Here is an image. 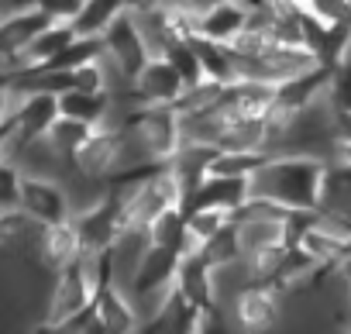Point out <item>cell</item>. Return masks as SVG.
Masks as SVG:
<instances>
[{
    "label": "cell",
    "mask_w": 351,
    "mask_h": 334,
    "mask_svg": "<svg viewBox=\"0 0 351 334\" xmlns=\"http://www.w3.org/2000/svg\"><path fill=\"white\" fill-rule=\"evenodd\" d=\"M327 158L300 155V152H276L252 173V193L269 197L289 211H317L324 190Z\"/></svg>",
    "instance_id": "cell-1"
},
{
    "label": "cell",
    "mask_w": 351,
    "mask_h": 334,
    "mask_svg": "<svg viewBox=\"0 0 351 334\" xmlns=\"http://www.w3.org/2000/svg\"><path fill=\"white\" fill-rule=\"evenodd\" d=\"M66 169L76 173V176L97 180V183H104L110 173H117L121 169V128L110 124V121L93 124V131L76 148V155L69 158Z\"/></svg>",
    "instance_id": "cell-2"
},
{
    "label": "cell",
    "mask_w": 351,
    "mask_h": 334,
    "mask_svg": "<svg viewBox=\"0 0 351 334\" xmlns=\"http://www.w3.org/2000/svg\"><path fill=\"white\" fill-rule=\"evenodd\" d=\"M18 211L28 214L35 224H59L73 217V200L69 190L56 180V176H32L21 173V197H18Z\"/></svg>",
    "instance_id": "cell-3"
},
{
    "label": "cell",
    "mask_w": 351,
    "mask_h": 334,
    "mask_svg": "<svg viewBox=\"0 0 351 334\" xmlns=\"http://www.w3.org/2000/svg\"><path fill=\"white\" fill-rule=\"evenodd\" d=\"M100 42H104V56L110 59V66H114L124 80H134V76L141 73V66L152 59V52H148V45H145V38H141L138 21H134L131 11L117 14V18L104 28Z\"/></svg>",
    "instance_id": "cell-4"
},
{
    "label": "cell",
    "mask_w": 351,
    "mask_h": 334,
    "mask_svg": "<svg viewBox=\"0 0 351 334\" xmlns=\"http://www.w3.org/2000/svg\"><path fill=\"white\" fill-rule=\"evenodd\" d=\"M186 93V83H183V76L176 73V66L165 59V56H152L145 66H141V73L131 80V100H134V107L138 104H148V107H155V104H169V107H176V100H180Z\"/></svg>",
    "instance_id": "cell-5"
},
{
    "label": "cell",
    "mask_w": 351,
    "mask_h": 334,
    "mask_svg": "<svg viewBox=\"0 0 351 334\" xmlns=\"http://www.w3.org/2000/svg\"><path fill=\"white\" fill-rule=\"evenodd\" d=\"M252 197V176H217L207 173L186 197H183V214L204 211V207H221V211H241V204Z\"/></svg>",
    "instance_id": "cell-6"
},
{
    "label": "cell",
    "mask_w": 351,
    "mask_h": 334,
    "mask_svg": "<svg viewBox=\"0 0 351 334\" xmlns=\"http://www.w3.org/2000/svg\"><path fill=\"white\" fill-rule=\"evenodd\" d=\"M231 317L241 331H265L279 320V289L269 283H248L234 293Z\"/></svg>",
    "instance_id": "cell-7"
},
{
    "label": "cell",
    "mask_w": 351,
    "mask_h": 334,
    "mask_svg": "<svg viewBox=\"0 0 351 334\" xmlns=\"http://www.w3.org/2000/svg\"><path fill=\"white\" fill-rule=\"evenodd\" d=\"M18 97L21 100L14 107V141L18 145H28V141L45 138L49 128L59 117V97L56 93H42V90L18 93Z\"/></svg>",
    "instance_id": "cell-8"
},
{
    "label": "cell",
    "mask_w": 351,
    "mask_h": 334,
    "mask_svg": "<svg viewBox=\"0 0 351 334\" xmlns=\"http://www.w3.org/2000/svg\"><path fill=\"white\" fill-rule=\"evenodd\" d=\"M176 293L193 307H217V276L214 265L204 252L180 255V269H176Z\"/></svg>",
    "instance_id": "cell-9"
},
{
    "label": "cell",
    "mask_w": 351,
    "mask_h": 334,
    "mask_svg": "<svg viewBox=\"0 0 351 334\" xmlns=\"http://www.w3.org/2000/svg\"><path fill=\"white\" fill-rule=\"evenodd\" d=\"M93 307H97V320H100L104 334H134V331H141V313H138V307L131 303V296L124 293L121 283L107 279L97 289Z\"/></svg>",
    "instance_id": "cell-10"
},
{
    "label": "cell",
    "mask_w": 351,
    "mask_h": 334,
    "mask_svg": "<svg viewBox=\"0 0 351 334\" xmlns=\"http://www.w3.org/2000/svg\"><path fill=\"white\" fill-rule=\"evenodd\" d=\"M35 255L38 262L49 269V272H59L66 269L69 262H76L83 255V241H80V231L69 221H59V224H45L38 231V245H35Z\"/></svg>",
    "instance_id": "cell-11"
},
{
    "label": "cell",
    "mask_w": 351,
    "mask_h": 334,
    "mask_svg": "<svg viewBox=\"0 0 351 334\" xmlns=\"http://www.w3.org/2000/svg\"><path fill=\"white\" fill-rule=\"evenodd\" d=\"M252 8L255 4H248V0H221V4H210L207 11L197 14V35L231 45L248 28V11Z\"/></svg>",
    "instance_id": "cell-12"
},
{
    "label": "cell",
    "mask_w": 351,
    "mask_h": 334,
    "mask_svg": "<svg viewBox=\"0 0 351 334\" xmlns=\"http://www.w3.org/2000/svg\"><path fill=\"white\" fill-rule=\"evenodd\" d=\"M190 45H193V52L200 59L204 80H210V83H234L238 80V66H234V49L231 45L204 38V35H190Z\"/></svg>",
    "instance_id": "cell-13"
},
{
    "label": "cell",
    "mask_w": 351,
    "mask_h": 334,
    "mask_svg": "<svg viewBox=\"0 0 351 334\" xmlns=\"http://www.w3.org/2000/svg\"><path fill=\"white\" fill-rule=\"evenodd\" d=\"M110 110H114V100H110L107 90L90 93V90H73L69 86L66 93H59V114L76 117L83 124H104V121H110Z\"/></svg>",
    "instance_id": "cell-14"
},
{
    "label": "cell",
    "mask_w": 351,
    "mask_h": 334,
    "mask_svg": "<svg viewBox=\"0 0 351 334\" xmlns=\"http://www.w3.org/2000/svg\"><path fill=\"white\" fill-rule=\"evenodd\" d=\"M73 38H76V32H73L69 21H52V25H45V28L28 42V49H25V62H28V69L49 62L52 56H59Z\"/></svg>",
    "instance_id": "cell-15"
},
{
    "label": "cell",
    "mask_w": 351,
    "mask_h": 334,
    "mask_svg": "<svg viewBox=\"0 0 351 334\" xmlns=\"http://www.w3.org/2000/svg\"><path fill=\"white\" fill-rule=\"evenodd\" d=\"M128 11V0H83L80 14L69 21L76 35H104V28Z\"/></svg>",
    "instance_id": "cell-16"
},
{
    "label": "cell",
    "mask_w": 351,
    "mask_h": 334,
    "mask_svg": "<svg viewBox=\"0 0 351 334\" xmlns=\"http://www.w3.org/2000/svg\"><path fill=\"white\" fill-rule=\"evenodd\" d=\"M93 131V124H83V121H76V117H66V114H59L56 117V124L49 128V134H45V141L52 145V152L59 155V162H62V169L69 165V158L76 155V148L86 141V134Z\"/></svg>",
    "instance_id": "cell-17"
},
{
    "label": "cell",
    "mask_w": 351,
    "mask_h": 334,
    "mask_svg": "<svg viewBox=\"0 0 351 334\" xmlns=\"http://www.w3.org/2000/svg\"><path fill=\"white\" fill-rule=\"evenodd\" d=\"M165 59H169V62L176 66V73L183 76L186 90H190V86H200V83H204V69H200V59H197V52H193L190 38H183V42H172V45L165 49Z\"/></svg>",
    "instance_id": "cell-18"
},
{
    "label": "cell",
    "mask_w": 351,
    "mask_h": 334,
    "mask_svg": "<svg viewBox=\"0 0 351 334\" xmlns=\"http://www.w3.org/2000/svg\"><path fill=\"white\" fill-rule=\"evenodd\" d=\"M324 97H327V104L334 110H351V52L330 69V80H327Z\"/></svg>",
    "instance_id": "cell-19"
},
{
    "label": "cell",
    "mask_w": 351,
    "mask_h": 334,
    "mask_svg": "<svg viewBox=\"0 0 351 334\" xmlns=\"http://www.w3.org/2000/svg\"><path fill=\"white\" fill-rule=\"evenodd\" d=\"M296 8H303L306 14H313L324 25L334 21H351V0H293Z\"/></svg>",
    "instance_id": "cell-20"
},
{
    "label": "cell",
    "mask_w": 351,
    "mask_h": 334,
    "mask_svg": "<svg viewBox=\"0 0 351 334\" xmlns=\"http://www.w3.org/2000/svg\"><path fill=\"white\" fill-rule=\"evenodd\" d=\"M21 197V169L11 158H0V214L14 211Z\"/></svg>",
    "instance_id": "cell-21"
},
{
    "label": "cell",
    "mask_w": 351,
    "mask_h": 334,
    "mask_svg": "<svg viewBox=\"0 0 351 334\" xmlns=\"http://www.w3.org/2000/svg\"><path fill=\"white\" fill-rule=\"evenodd\" d=\"M18 90H14V83L8 80V76H0V121H8L11 114H14V107H18Z\"/></svg>",
    "instance_id": "cell-22"
},
{
    "label": "cell",
    "mask_w": 351,
    "mask_h": 334,
    "mask_svg": "<svg viewBox=\"0 0 351 334\" xmlns=\"http://www.w3.org/2000/svg\"><path fill=\"white\" fill-rule=\"evenodd\" d=\"M165 4H172V8H183V11H193V14H200V11H207L210 4H221V0H165ZM248 4H262V0H248Z\"/></svg>",
    "instance_id": "cell-23"
},
{
    "label": "cell",
    "mask_w": 351,
    "mask_h": 334,
    "mask_svg": "<svg viewBox=\"0 0 351 334\" xmlns=\"http://www.w3.org/2000/svg\"><path fill=\"white\" fill-rule=\"evenodd\" d=\"M337 276H341V286H344V293H348V313H351V252L337 262Z\"/></svg>",
    "instance_id": "cell-24"
},
{
    "label": "cell",
    "mask_w": 351,
    "mask_h": 334,
    "mask_svg": "<svg viewBox=\"0 0 351 334\" xmlns=\"http://www.w3.org/2000/svg\"><path fill=\"white\" fill-rule=\"evenodd\" d=\"M11 138H14V114H11L8 121H0V158L8 155V145H11Z\"/></svg>",
    "instance_id": "cell-25"
},
{
    "label": "cell",
    "mask_w": 351,
    "mask_h": 334,
    "mask_svg": "<svg viewBox=\"0 0 351 334\" xmlns=\"http://www.w3.org/2000/svg\"><path fill=\"white\" fill-rule=\"evenodd\" d=\"M162 4H165V0H128V11L131 14H141V11H155Z\"/></svg>",
    "instance_id": "cell-26"
}]
</instances>
